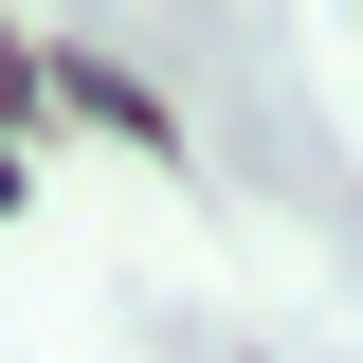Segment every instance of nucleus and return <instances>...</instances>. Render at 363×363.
I'll return each instance as SVG.
<instances>
[{"mask_svg": "<svg viewBox=\"0 0 363 363\" xmlns=\"http://www.w3.org/2000/svg\"><path fill=\"white\" fill-rule=\"evenodd\" d=\"M55 109H91V128H128V145H164V109H145V73H109V55H55Z\"/></svg>", "mask_w": 363, "mask_h": 363, "instance_id": "obj_1", "label": "nucleus"}]
</instances>
